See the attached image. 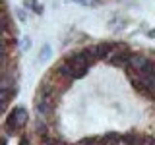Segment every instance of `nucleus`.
Instances as JSON below:
<instances>
[{
	"label": "nucleus",
	"mask_w": 155,
	"mask_h": 145,
	"mask_svg": "<svg viewBox=\"0 0 155 145\" xmlns=\"http://www.w3.org/2000/svg\"><path fill=\"white\" fill-rule=\"evenodd\" d=\"M64 60H66L72 68H87V70H89V68L95 64V62L85 54L84 48H81V50H74V52H70V54H68Z\"/></svg>",
	"instance_id": "obj_3"
},
{
	"label": "nucleus",
	"mask_w": 155,
	"mask_h": 145,
	"mask_svg": "<svg viewBox=\"0 0 155 145\" xmlns=\"http://www.w3.org/2000/svg\"><path fill=\"white\" fill-rule=\"evenodd\" d=\"M56 103L54 99H41V97H35V112L39 114V118H51L54 114Z\"/></svg>",
	"instance_id": "obj_4"
},
{
	"label": "nucleus",
	"mask_w": 155,
	"mask_h": 145,
	"mask_svg": "<svg viewBox=\"0 0 155 145\" xmlns=\"http://www.w3.org/2000/svg\"><path fill=\"white\" fill-rule=\"evenodd\" d=\"M48 54H51V47L45 45L41 48V60H45V58H48Z\"/></svg>",
	"instance_id": "obj_16"
},
{
	"label": "nucleus",
	"mask_w": 155,
	"mask_h": 145,
	"mask_svg": "<svg viewBox=\"0 0 155 145\" xmlns=\"http://www.w3.org/2000/svg\"><path fill=\"white\" fill-rule=\"evenodd\" d=\"M37 97H41V99H56L54 83H52L51 79H43L41 87H39V91H37Z\"/></svg>",
	"instance_id": "obj_8"
},
{
	"label": "nucleus",
	"mask_w": 155,
	"mask_h": 145,
	"mask_svg": "<svg viewBox=\"0 0 155 145\" xmlns=\"http://www.w3.org/2000/svg\"><path fill=\"white\" fill-rule=\"evenodd\" d=\"M95 143H97V139H95V137H84L78 145H95Z\"/></svg>",
	"instance_id": "obj_15"
},
{
	"label": "nucleus",
	"mask_w": 155,
	"mask_h": 145,
	"mask_svg": "<svg viewBox=\"0 0 155 145\" xmlns=\"http://www.w3.org/2000/svg\"><path fill=\"white\" fill-rule=\"evenodd\" d=\"M54 70V76L58 77V79H62L64 83H70V81H74V70H72V66L68 64L66 60L58 62V64L52 68Z\"/></svg>",
	"instance_id": "obj_5"
},
{
	"label": "nucleus",
	"mask_w": 155,
	"mask_h": 145,
	"mask_svg": "<svg viewBox=\"0 0 155 145\" xmlns=\"http://www.w3.org/2000/svg\"><path fill=\"white\" fill-rule=\"evenodd\" d=\"M74 2L81 4V6H99L101 0H74Z\"/></svg>",
	"instance_id": "obj_13"
},
{
	"label": "nucleus",
	"mask_w": 155,
	"mask_h": 145,
	"mask_svg": "<svg viewBox=\"0 0 155 145\" xmlns=\"http://www.w3.org/2000/svg\"><path fill=\"white\" fill-rule=\"evenodd\" d=\"M142 145H155V137H151V135H143Z\"/></svg>",
	"instance_id": "obj_14"
},
{
	"label": "nucleus",
	"mask_w": 155,
	"mask_h": 145,
	"mask_svg": "<svg viewBox=\"0 0 155 145\" xmlns=\"http://www.w3.org/2000/svg\"><path fill=\"white\" fill-rule=\"evenodd\" d=\"M120 43H113V41H107V43H99V45H95L97 48V58L99 60H109V56L113 54V52L118 48Z\"/></svg>",
	"instance_id": "obj_6"
},
{
	"label": "nucleus",
	"mask_w": 155,
	"mask_h": 145,
	"mask_svg": "<svg viewBox=\"0 0 155 145\" xmlns=\"http://www.w3.org/2000/svg\"><path fill=\"white\" fill-rule=\"evenodd\" d=\"M149 37H155V31H149Z\"/></svg>",
	"instance_id": "obj_17"
},
{
	"label": "nucleus",
	"mask_w": 155,
	"mask_h": 145,
	"mask_svg": "<svg viewBox=\"0 0 155 145\" xmlns=\"http://www.w3.org/2000/svg\"><path fill=\"white\" fill-rule=\"evenodd\" d=\"M130 54H132V52L128 50V47L120 43V45H118V48H116V50L113 52V54L109 56V60H107V62H109V64H113V66H116V68H124V70H128Z\"/></svg>",
	"instance_id": "obj_2"
},
{
	"label": "nucleus",
	"mask_w": 155,
	"mask_h": 145,
	"mask_svg": "<svg viewBox=\"0 0 155 145\" xmlns=\"http://www.w3.org/2000/svg\"><path fill=\"white\" fill-rule=\"evenodd\" d=\"M95 145H101V143H95Z\"/></svg>",
	"instance_id": "obj_18"
},
{
	"label": "nucleus",
	"mask_w": 155,
	"mask_h": 145,
	"mask_svg": "<svg viewBox=\"0 0 155 145\" xmlns=\"http://www.w3.org/2000/svg\"><path fill=\"white\" fill-rule=\"evenodd\" d=\"M142 137L143 135L138 134H126L122 135V145H142Z\"/></svg>",
	"instance_id": "obj_10"
},
{
	"label": "nucleus",
	"mask_w": 155,
	"mask_h": 145,
	"mask_svg": "<svg viewBox=\"0 0 155 145\" xmlns=\"http://www.w3.org/2000/svg\"><path fill=\"white\" fill-rule=\"evenodd\" d=\"M29 116H27V110L25 108H14L12 112L6 116V122H4V130L8 134H14L16 130H21L23 126L27 124Z\"/></svg>",
	"instance_id": "obj_1"
},
{
	"label": "nucleus",
	"mask_w": 155,
	"mask_h": 145,
	"mask_svg": "<svg viewBox=\"0 0 155 145\" xmlns=\"http://www.w3.org/2000/svg\"><path fill=\"white\" fill-rule=\"evenodd\" d=\"M47 120H48V118H39L37 122H35V132L39 134V137H41V135H45V134H51Z\"/></svg>",
	"instance_id": "obj_11"
},
{
	"label": "nucleus",
	"mask_w": 155,
	"mask_h": 145,
	"mask_svg": "<svg viewBox=\"0 0 155 145\" xmlns=\"http://www.w3.org/2000/svg\"><path fill=\"white\" fill-rule=\"evenodd\" d=\"M101 145H122V135L116 132H109L105 137H101Z\"/></svg>",
	"instance_id": "obj_9"
},
{
	"label": "nucleus",
	"mask_w": 155,
	"mask_h": 145,
	"mask_svg": "<svg viewBox=\"0 0 155 145\" xmlns=\"http://www.w3.org/2000/svg\"><path fill=\"white\" fill-rule=\"evenodd\" d=\"M147 64H149V58L145 56V54H140V52H132V54H130V62H128V70L142 72Z\"/></svg>",
	"instance_id": "obj_7"
},
{
	"label": "nucleus",
	"mask_w": 155,
	"mask_h": 145,
	"mask_svg": "<svg viewBox=\"0 0 155 145\" xmlns=\"http://www.w3.org/2000/svg\"><path fill=\"white\" fill-rule=\"evenodd\" d=\"M74 70V79H81L87 74V68H72Z\"/></svg>",
	"instance_id": "obj_12"
}]
</instances>
